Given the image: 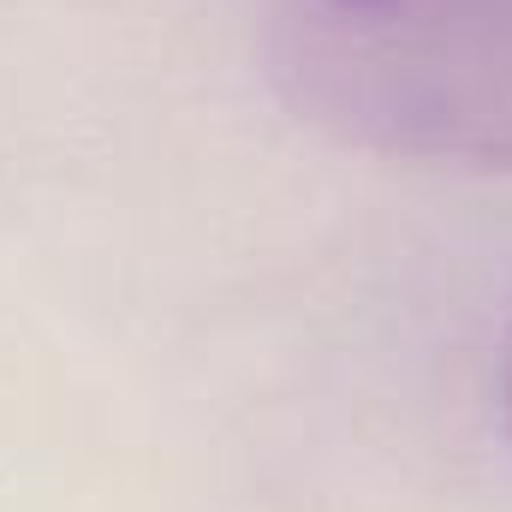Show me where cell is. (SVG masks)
I'll list each match as a JSON object with an SVG mask.
<instances>
[{"mask_svg": "<svg viewBox=\"0 0 512 512\" xmlns=\"http://www.w3.org/2000/svg\"><path fill=\"white\" fill-rule=\"evenodd\" d=\"M274 78L328 137L512 173V0H280Z\"/></svg>", "mask_w": 512, "mask_h": 512, "instance_id": "1", "label": "cell"}, {"mask_svg": "<svg viewBox=\"0 0 512 512\" xmlns=\"http://www.w3.org/2000/svg\"><path fill=\"white\" fill-rule=\"evenodd\" d=\"M501 417H507V429H512V334H507V346H501Z\"/></svg>", "mask_w": 512, "mask_h": 512, "instance_id": "2", "label": "cell"}]
</instances>
